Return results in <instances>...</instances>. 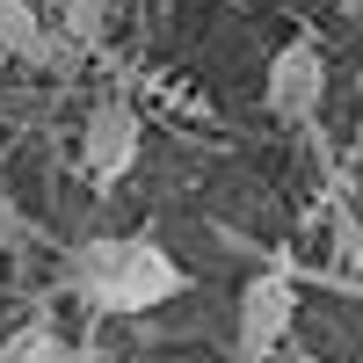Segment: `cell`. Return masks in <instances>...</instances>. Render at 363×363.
Masks as SVG:
<instances>
[{"label":"cell","mask_w":363,"mask_h":363,"mask_svg":"<svg viewBox=\"0 0 363 363\" xmlns=\"http://www.w3.org/2000/svg\"><path fill=\"white\" fill-rule=\"evenodd\" d=\"M66 291L95 320H138L189 291V269L153 233H95V240L66 247Z\"/></svg>","instance_id":"cell-1"},{"label":"cell","mask_w":363,"mask_h":363,"mask_svg":"<svg viewBox=\"0 0 363 363\" xmlns=\"http://www.w3.org/2000/svg\"><path fill=\"white\" fill-rule=\"evenodd\" d=\"M298 327V284L284 262H269L247 277V291H240V313H233V356L240 363H277V349L291 342Z\"/></svg>","instance_id":"cell-2"},{"label":"cell","mask_w":363,"mask_h":363,"mask_svg":"<svg viewBox=\"0 0 363 363\" xmlns=\"http://www.w3.org/2000/svg\"><path fill=\"white\" fill-rule=\"evenodd\" d=\"M320 102H327V51H320V37L277 44V51H269V80H262V109L277 116V124L313 131Z\"/></svg>","instance_id":"cell-3"},{"label":"cell","mask_w":363,"mask_h":363,"mask_svg":"<svg viewBox=\"0 0 363 363\" xmlns=\"http://www.w3.org/2000/svg\"><path fill=\"white\" fill-rule=\"evenodd\" d=\"M145 153V124L124 95H95L80 116V174L95 182V189H116Z\"/></svg>","instance_id":"cell-4"},{"label":"cell","mask_w":363,"mask_h":363,"mask_svg":"<svg viewBox=\"0 0 363 363\" xmlns=\"http://www.w3.org/2000/svg\"><path fill=\"white\" fill-rule=\"evenodd\" d=\"M0 51L29 58V66H66L73 58V44L37 15V0H0Z\"/></svg>","instance_id":"cell-5"},{"label":"cell","mask_w":363,"mask_h":363,"mask_svg":"<svg viewBox=\"0 0 363 363\" xmlns=\"http://www.w3.org/2000/svg\"><path fill=\"white\" fill-rule=\"evenodd\" d=\"M0 363H73V349H66V335L37 313V320H22V327H8V342H0Z\"/></svg>","instance_id":"cell-6"},{"label":"cell","mask_w":363,"mask_h":363,"mask_svg":"<svg viewBox=\"0 0 363 363\" xmlns=\"http://www.w3.org/2000/svg\"><path fill=\"white\" fill-rule=\"evenodd\" d=\"M320 211H327V233H335V255H342V269H356V262H363V218H356V203H349V189H342V167L327 174Z\"/></svg>","instance_id":"cell-7"},{"label":"cell","mask_w":363,"mask_h":363,"mask_svg":"<svg viewBox=\"0 0 363 363\" xmlns=\"http://www.w3.org/2000/svg\"><path fill=\"white\" fill-rule=\"evenodd\" d=\"M109 8H116V0H66L58 37H66L73 51H102V37H109Z\"/></svg>","instance_id":"cell-8"},{"label":"cell","mask_w":363,"mask_h":363,"mask_svg":"<svg viewBox=\"0 0 363 363\" xmlns=\"http://www.w3.org/2000/svg\"><path fill=\"white\" fill-rule=\"evenodd\" d=\"M22 233H29V225H22V211H15V196L0 189V255H8V247H22Z\"/></svg>","instance_id":"cell-9"},{"label":"cell","mask_w":363,"mask_h":363,"mask_svg":"<svg viewBox=\"0 0 363 363\" xmlns=\"http://www.w3.org/2000/svg\"><path fill=\"white\" fill-rule=\"evenodd\" d=\"M153 8H160V15H167V8H174V0H153Z\"/></svg>","instance_id":"cell-10"},{"label":"cell","mask_w":363,"mask_h":363,"mask_svg":"<svg viewBox=\"0 0 363 363\" xmlns=\"http://www.w3.org/2000/svg\"><path fill=\"white\" fill-rule=\"evenodd\" d=\"M349 15H363V0H349Z\"/></svg>","instance_id":"cell-11"}]
</instances>
